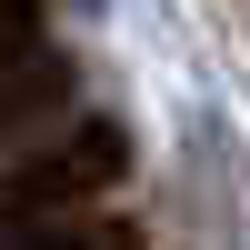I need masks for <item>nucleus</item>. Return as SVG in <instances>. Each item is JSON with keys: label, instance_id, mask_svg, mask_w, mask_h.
<instances>
[{"label": "nucleus", "instance_id": "nucleus-2", "mask_svg": "<svg viewBox=\"0 0 250 250\" xmlns=\"http://www.w3.org/2000/svg\"><path fill=\"white\" fill-rule=\"evenodd\" d=\"M40 40V0H0V60H20Z\"/></svg>", "mask_w": 250, "mask_h": 250}, {"label": "nucleus", "instance_id": "nucleus-1", "mask_svg": "<svg viewBox=\"0 0 250 250\" xmlns=\"http://www.w3.org/2000/svg\"><path fill=\"white\" fill-rule=\"evenodd\" d=\"M120 170H130V140H120V120H80L70 140L30 150L10 180H0V230H20V220H40V210H80V200H100Z\"/></svg>", "mask_w": 250, "mask_h": 250}]
</instances>
